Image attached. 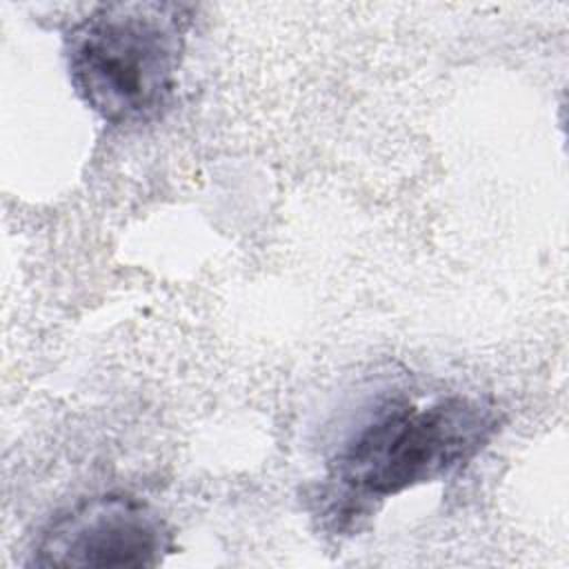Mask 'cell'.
Here are the masks:
<instances>
[{"label": "cell", "mask_w": 569, "mask_h": 569, "mask_svg": "<svg viewBox=\"0 0 569 569\" xmlns=\"http://www.w3.org/2000/svg\"><path fill=\"white\" fill-rule=\"evenodd\" d=\"M189 18L178 2L96 4L64 36L76 93L109 124L160 116L176 89Z\"/></svg>", "instance_id": "6da1fadb"}, {"label": "cell", "mask_w": 569, "mask_h": 569, "mask_svg": "<svg viewBox=\"0 0 569 569\" xmlns=\"http://www.w3.org/2000/svg\"><path fill=\"white\" fill-rule=\"evenodd\" d=\"M496 431V409L476 398L400 402L376 413L342 445L331 460V478L365 498L396 496L460 469Z\"/></svg>", "instance_id": "7a4b0ae2"}, {"label": "cell", "mask_w": 569, "mask_h": 569, "mask_svg": "<svg viewBox=\"0 0 569 569\" xmlns=\"http://www.w3.org/2000/svg\"><path fill=\"white\" fill-rule=\"evenodd\" d=\"M169 551L171 533L147 502L127 493H107L51 520L33 549V565L156 567Z\"/></svg>", "instance_id": "3957f363"}]
</instances>
